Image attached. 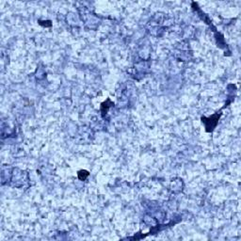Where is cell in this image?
Instances as JSON below:
<instances>
[{
  "mask_svg": "<svg viewBox=\"0 0 241 241\" xmlns=\"http://www.w3.org/2000/svg\"><path fill=\"white\" fill-rule=\"evenodd\" d=\"M111 107H114V103L109 98H108L105 102L102 103V104H101V112H102V116L103 117H104L109 112V109Z\"/></svg>",
  "mask_w": 241,
  "mask_h": 241,
  "instance_id": "7a4b0ae2",
  "label": "cell"
},
{
  "mask_svg": "<svg viewBox=\"0 0 241 241\" xmlns=\"http://www.w3.org/2000/svg\"><path fill=\"white\" fill-rule=\"evenodd\" d=\"M40 25H43V26H46V27H49L52 25V22L51 21H39L38 22Z\"/></svg>",
  "mask_w": 241,
  "mask_h": 241,
  "instance_id": "277c9868",
  "label": "cell"
},
{
  "mask_svg": "<svg viewBox=\"0 0 241 241\" xmlns=\"http://www.w3.org/2000/svg\"><path fill=\"white\" fill-rule=\"evenodd\" d=\"M89 175H90V173H89L88 170H86V169H81V170H79L78 173H77L78 179L81 180V181H85L89 177Z\"/></svg>",
  "mask_w": 241,
  "mask_h": 241,
  "instance_id": "3957f363",
  "label": "cell"
},
{
  "mask_svg": "<svg viewBox=\"0 0 241 241\" xmlns=\"http://www.w3.org/2000/svg\"><path fill=\"white\" fill-rule=\"evenodd\" d=\"M220 116H221L220 113V114L216 113V114H214V115H212L211 117H208V118L202 117L201 120H202V123H204V125H205V131L206 132L210 133L215 129V127L217 126V124L219 123V120H220Z\"/></svg>",
  "mask_w": 241,
  "mask_h": 241,
  "instance_id": "6da1fadb",
  "label": "cell"
}]
</instances>
